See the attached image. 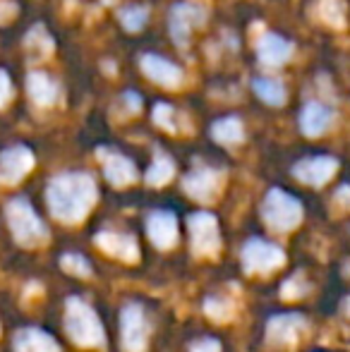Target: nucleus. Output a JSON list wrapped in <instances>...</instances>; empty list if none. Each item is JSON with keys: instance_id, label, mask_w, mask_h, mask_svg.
Segmentation results:
<instances>
[{"instance_id": "4", "label": "nucleus", "mask_w": 350, "mask_h": 352, "mask_svg": "<svg viewBox=\"0 0 350 352\" xmlns=\"http://www.w3.org/2000/svg\"><path fill=\"white\" fill-rule=\"evenodd\" d=\"M262 216L271 230L288 232L303 221V206L283 190H271L262 204Z\"/></svg>"}, {"instance_id": "11", "label": "nucleus", "mask_w": 350, "mask_h": 352, "mask_svg": "<svg viewBox=\"0 0 350 352\" xmlns=\"http://www.w3.org/2000/svg\"><path fill=\"white\" fill-rule=\"evenodd\" d=\"M303 331H305V319L298 314L274 316V319L269 321V326H266L269 343L278 345V348H290V345H295Z\"/></svg>"}, {"instance_id": "22", "label": "nucleus", "mask_w": 350, "mask_h": 352, "mask_svg": "<svg viewBox=\"0 0 350 352\" xmlns=\"http://www.w3.org/2000/svg\"><path fill=\"white\" fill-rule=\"evenodd\" d=\"M211 137H214L219 144H240L245 137L243 122L238 118H223V120H216L211 125Z\"/></svg>"}, {"instance_id": "5", "label": "nucleus", "mask_w": 350, "mask_h": 352, "mask_svg": "<svg viewBox=\"0 0 350 352\" xmlns=\"http://www.w3.org/2000/svg\"><path fill=\"white\" fill-rule=\"evenodd\" d=\"M120 333L125 352H146L149 345V319L140 302H130L122 307L120 314Z\"/></svg>"}, {"instance_id": "17", "label": "nucleus", "mask_w": 350, "mask_h": 352, "mask_svg": "<svg viewBox=\"0 0 350 352\" xmlns=\"http://www.w3.org/2000/svg\"><path fill=\"white\" fill-rule=\"evenodd\" d=\"M257 56L264 65H271V67L283 65V63L293 56V43L285 41L278 34H264L257 43Z\"/></svg>"}, {"instance_id": "32", "label": "nucleus", "mask_w": 350, "mask_h": 352, "mask_svg": "<svg viewBox=\"0 0 350 352\" xmlns=\"http://www.w3.org/2000/svg\"><path fill=\"white\" fill-rule=\"evenodd\" d=\"M122 98H125L127 108H130V111H132V113H137V111H140V108H142V98H140V96H137V94L127 91V94H125V96H122Z\"/></svg>"}, {"instance_id": "18", "label": "nucleus", "mask_w": 350, "mask_h": 352, "mask_svg": "<svg viewBox=\"0 0 350 352\" xmlns=\"http://www.w3.org/2000/svg\"><path fill=\"white\" fill-rule=\"evenodd\" d=\"M103 153V173H106L108 182L116 187H125L130 185V182H135L137 177V170H135V163L130 161V158H125L122 153Z\"/></svg>"}, {"instance_id": "6", "label": "nucleus", "mask_w": 350, "mask_h": 352, "mask_svg": "<svg viewBox=\"0 0 350 352\" xmlns=\"http://www.w3.org/2000/svg\"><path fill=\"white\" fill-rule=\"evenodd\" d=\"M187 228H190V245L197 256H214L221 247V232L216 216L209 211L192 213L187 218Z\"/></svg>"}, {"instance_id": "24", "label": "nucleus", "mask_w": 350, "mask_h": 352, "mask_svg": "<svg viewBox=\"0 0 350 352\" xmlns=\"http://www.w3.org/2000/svg\"><path fill=\"white\" fill-rule=\"evenodd\" d=\"M173 173H175L173 161H171L168 156H164V153H159V156L154 158V163H151V168L146 170V182H149L151 187H161L173 177Z\"/></svg>"}, {"instance_id": "9", "label": "nucleus", "mask_w": 350, "mask_h": 352, "mask_svg": "<svg viewBox=\"0 0 350 352\" xmlns=\"http://www.w3.org/2000/svg\"><path fill=\"white\" fill-rule=\"evenodd\" d=\"M338 168V161L331 156H312V158H303L300 163H295L293 175L298 177L300 182L312 187H322L327 185L333 177Z\"/></svg>"}, {"instance_id": "23", "label": "nucleus", "mask_w": 350, "mask_h": 352, "mask_svg": "<svg viewBox=\"0 0 350 352\" xmlns=\"http://www.w3.org/2000/svg\"><path fill=\"white\" fill-rule=\"evenodd\" d=\"M252 89L264 103H269V106H283L285 103V87L278 82V79L257 77L252 82Z\"/></svg>"}, {"instance_id": "33", "label": "nucleus", "mask_w": 350, "mask_h": 352, "mask_svg": "<svg viewBox=\"0 0 350 352\" xmlns=\"http://www.w3.org/2000/svg\"><path fill=\"white\" fill-rule=\"evenodd\" d=\"M336 199L338 201H348V206H350V187H341V190L336 192Z\"/></svg>"}, {"instance_id": "8", "label": "nucleus", "mask_w": 350, "mask_h": 352, "mask_svg": "<svg viewBox=\"0 0 350 352\" xmlns=\"http://www.w3.org/2000/svg\"><path fill=\"white\" fill-rule=\"evenodd\" d=\"M206 19V10L195 3H175L171 8V36L177 46H185L190 34L201 27Z\"/></svg>"}, {"instance_id": "29", "label": "nucleus", "mask_w": 350, "mask_h": 352, "mask_svg": "<svg viewBox=\"0 0 350 352\" xmlns=\"http://www.w3.org/2000/svg\"><path fill=\"white\" fill-rule=\"evenodd\" d=\"M154 122L164 130H175V120H173V108L166 106V103H159L154 108Z\"/></svg>"}, {"instance_id": "12", "label": "nucleus", "mask_w": 350, "mask_h": 352, "mask_svg": "<svg viewBox=\"0 0 350 352\" xmlns=\"http://www.w3.org/2000/svg\"><path fill=\"white\" fill-rule=\"evenodd\" d=\"M146 232L149 240L154 242L159 250H168L177 240V221L171 211H154L146 221Z\"/></svg>"}, {"instance_id": "31", "label": "nucleus", "mask_w": 350, "mask_h": 352, "mask_svg": "<svg viewBox=\"0 0 350 352\" xmlns=\"http://www.w3.org/2000/svg\"><path fill=\"white\" fill-rule=\"evenodd\" d=\"M10 94H12V87H10V77L5 70H0V106H5L10 98Z\"/></svg>"}, {"instance_id": "19", "label": "nucleus", "mask_w": 350, "mask_h": 352, "mask_svg": "<svg viewBox=\"0 0 350 352\" xmlns=\"http://www.w3.org/2000/svg\"><path fill=\"white\" fill-rule=\"evenodd\" d=\"M27 91L36 106H53L58 98V84L46 72H29Z\"/></svg>"}, {"instance_id": "21", "label": "nucleus", "mask_w": 350, "mask_h": 352, "mask_svg": "<svg viewBox=\"0 0 350 352\" xmlns=\"http://www.w3.org/2000/svg\"><path fill=\"white\" fill-rule=\"evenodd\" d=\"M24 46H27V53L29 58H34V60H41V58H48L53 53V38L51 34L46 32V27H34L32 32L27 34V38H24Z\"/></svg>"}, {"instance_id": "13", "label": "nucleus", "mask_w": 350, "mask_h": 352, "mask_svg": "<svg viewBox=\"0 0 350 352\" xmlns=\"http://www.w3.org/2000/svg\"><path fill=\"white\" fill-rule=\"evenodd\" d=\"M185 192L197 201H211L216 195H219L221 187V177L216 170H209V168H201V170H195L185 177L182 182Z\"/></svg>"}, {"instance_id": "25", "label": "nucleus", "mask_w": 350, "mask_h": 352, "mask_svg": "<svg viewBox=\"0 0 350 352\" xmlns=\"http://www.w3.org/2000/svg\"><path fill=\"white\" fill-rule=\"evenodd\" d=\"M146 17H149V10L144 5H130V8L120 10V22L127 32H140L144 27Z\"/></svg>"}, {"instance_id": "15", "label": "nucleus", "mask_w": 350, "mask_h": 352, "mask_svg": "<svg viewBox=\"0 0 350 352\" xmlns=\"http://www.w3.org/2000/svg\"><path fill=\"white\" fill-rule=\"evenodd\" d=\"M333 122V111L329 106L319 101H309L300 113V130L307 137H319L331 127Z\"/></svg>"}, {"instance_id": "16", "label": "nucleus", "mask_w": 350, "mask_h": 352, "mask_svg": "<svg viewBox=\"0 0 350 352\" xmlns=\"http://www.w3.org/2000/svg\"><path fill=\"white\" fill-rule=\"evenodd\" d=\"M96 245L101 247L106 254L116 256V259H122V261H137V256H140L135 237L122 235V232H108V230L98 232Z\"/></svg>"}, {"instance_id": "7", "label": "nucleus", "mask_w": 350, "mask_h": 352, "mask_svg": "<svg viewBox=\"0 0 350 352\" xmlns=\"http://www.w3.org/2000/svg\"><path fill=\"white\" fill-rule=\"evenodd\" d=\"M285 254L281 247L264 240H250L243 247V266L248 274H271L283 264Z\"/></svg>"}, {"instance_id": "2", "label": "nucleus", "mask_w": 350, "mask_h": 352, "mask_svg": "<svg viewBox=\"0 0 350 352\" xmlns=\"http://www.w3.org/2000/svg\"><path fill=\"white\" fill-rule=\"evenodd\" d=\"M65 331L70 340L80 348H98L106 340L103 326L96 311L82 302L80 297H70L65 305Z\"/></svg>"}, {"instance_id": "30", "label": "nucleus", "mask_w": 350, "mask_h": 352, "mask_svg": "<svg viewBox=\"0 0 350 352\" xmlns=\"http://www.w3.org/2000/svg\"><path fill=\"white\" fill-rule=\"evenodd\" d=\"M190 352H221V343L216 338H201L192 345Z\"/></svg>"}, {"instance_id": "20", "label": "nucleus", "mask_w": 350, "mask_h": 352, "mask_svg": "<svg viewBox=\"0 0 350 352\" xmlns=\"http://www.w3.org/2000/svg\"><path fill=\"white\" fill-rule=\"evenodd\" d=\"M14 352H61L58 343L39 329H24L14 336Z\"/></svg>"}, {"instance_id": "3", "label": "nucleus", "mask_w": 350, "mask_h": 352, "mask_svg": "<svg viewBox=\"0 0 350 352\" xmlns=\"http://www.w3.org/2000/svg\"><path fill=\"white\" fill-rule=\"evenodd\" d=\"M5 216H8L10 230L17 245L22 247H39L48 240V228L43 226L41 218L34 213L32 204L27 199H12L5 206Z\"/></svg>"}, {"instance_id": "34", "label": "nucleus", "mask_w": 350, "mask_h": 352, "mask_svg": "<svg viewBox=\"0 0 350 352\" xmlns=\"http://www.w3.org/2000/svg\"><path fill=\"white\" fill-rule=\"evenodd\" d=\"M346 311H348V316H350V300L346 302Z\"/></svg>"}, {"instance_id": "14", "label": "nucleus", "mask_w": 350, "mask_h": 352, "mask_svg": "<svg viewBox=\"0 0 350 352\" xmlns=\"http://www.w3.org/2000/svg\"><path fill=\"white\" fill-rule=\"evenodd\" d=\"M142 70L151 82H156L159 87L175 89L182 84V70L173 63L164 60L161 56H144L142 58Z\"/></svg>"}, {"instance_id": "1", "label": "nucleus", "mask_w": 350, "mask_h": 352, "mask_svg": "<svg viewBox=\"0 0 350 352\" xmlns=\"http://www.w3.org/2000/svg\"><path fill=\"white\" fill-rule=\"evenodd\" d=\"M48 206L63 223H80L96 201V182L87 173H65L48 185Z\"/></svg>"}, {"instance_id": "10", "label": "nucleus", "mask_w": 350, "mask_h": 352, "mask_svg": "<svg viewBox=\"0 0 350 352\" xmlns=\"http://www.w3.org/2000/svg\"><path fill=\"white\" fill-rule=\"evenodd\" d=\"M34 166V153L27 146H10L0 153V182L14 185L19 182Z\"/></svg>"}, {"instance_id": "28", "label": "nucleus", "mask_w": 350, "mask_h": 352, "mask_svg": "<svg viewBox=\"0 0 350 352\" xmlns=\"http://www.w3.org/2000/svg\"><path fill=\"white\" fill-rule=\"evenodd\" d=\"M204 311L211 316V319L226 321V319L230 316V305H228L226 300H221V297H211V300H206Z\"/></svg>"}, {"instance_id": "27", "label": "nucleus", "mask_w": 350, "mask_h": 352, "mask_svg": "<svg viewBox=\"0 0 350 352\" xmlns=\"http://www.w3.org/2000/svg\"><path fill=\"white\" fill-rule=\"evenodd\" d=\"M61 266L70 276H80V278H89L91 276V266H89V261L82 254H63Z\"/></svg>"}, {"instance_id": "26", "label": "nucleus", "mask_w": 350, "mask_h": 352, "mask_svg": "<svg viewBox=\"0 0 350 352\" xmlns=\"http://www.w3.org/2000/svg\"><path fill=\"white\" fill-rule=\"evenodd\" d=\"M319 17L331 27H343V19H346L343 3L341 0H319Z\"/></svg>"}]
</instances>
